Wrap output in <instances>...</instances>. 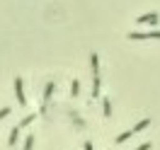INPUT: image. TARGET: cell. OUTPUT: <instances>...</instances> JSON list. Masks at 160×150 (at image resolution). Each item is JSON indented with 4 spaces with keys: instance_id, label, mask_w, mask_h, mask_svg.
Segmentation results:
<instances>
[{
    "instance_id": "cell-7",
    "label": "cell",
    "mask_w": 160,
    "mask_h": 150,
    "mask_svg": "<svg viewBox=\"0 0 160 150\" xmlns=\"http://www.w3.org/2000/svg\"><path fill=\"white\" fill-rule=\"evenodd\" d=\"M17 140H20V128H12V131H10V138H8V143H10V145H15Z\"/></svg>"
},
{
    "instance_id": "cell-3",
    "label": "cell",
    "mask_w": 160,
    "mask_h": 150,
    "mask_svg": "<svg viewBox=\"0 0 160 150\" xmlns=\"http://www.w3.org/2000/svg\"><path fill=\"white\" fill-rule=\"evenodd\" d=\"M158 20H160V17L155 15V12H148V15H141L136 22H138V24H146V27H155V24H158Z\"/></svg>"
},
{
    "instance_id": "cell-10",
    "label": "cell",
    "mask_w": 160,
    "mask_h": 150,
    "mask_svg": "<svg viewBox=\"0 0 160 150\" xmlns=\"http://www.w3.org/2000/svg\"><path fill=\"white\" fill-rule=\"evenodd\" d=\"M34 119H37V114H27V116H24V119L20 121V126H29V123H32Z\"/></svg>"
},
{
    "instance_id": "cell-9",
    "label": "cell",
    "mask_w": 160,
    "mask_h": 150,
    "mask_svg": "<svg viewBox=\"0 0 160 150\" xmlns=\"http://www.w3.org/2000/svg\"><path fill=\"white\" fill-rule=\"evenodd\" d=\"M131 136H133V128H131V131H124V133H119V136H117V143H124V140H129Z\"/></svg>"
},
{
    "instance_id": "cell-8",
    "label": "cell",
    "mask_w": 160,
    "mask_h": 150,
    "mask_svg": "<svg viewBox=\"0 0 160 150\" xmlns=\"http://www.w3.org/2000/svg\"><path fill=\"white\" fill-rule=\"evenodd\" d=\"M102 109H104V116L109 119V116H112V102H109V97H107V99L102 102Z\"/></svg>"
},
{
    "instance_id": "cell-12",
    "label": "cell",
    "mask_w": 160,
    "mask_h": 150,
    "mask_svg": "<svg viewBox=\"0 0 160 150\" xmlns=\"http://www.w3.org/2000/svg\"><path fill=\"white\" fill-rule=\"evenodd\" d=\"M34 148V136H27V140H24V148L22 150H32Z\"/></svg>"
},
{
    "instance_id": "cell-4",
    "label": "cell",
    "mask_w": 160,
    "mask_h": 150,
    "mask_svg": "<svg viewBox=\"0 0 160 150\" xmlns=\"http://www.w3.org/2000/svg\"><path fill=\"white\" fill-rule=\"evenodd\" d=\"M100 85H102L100 73H92V97H100Z\"/></svg>"
},
{
    "instance_id": "cell-6",
    "label": "cell",
    "mask_w": 160,
    "mask_h": 150,
    "mask_svg": "<svg viewBox=\"0 0 160 150\" xmlns=\"http://www.w3.org/2000/svg\"><path fill=\"white\" fill-rule=\"evenodd\" d=\"M150 126V119H141L138 123H136V126H133V133H138V131H146Z\"/></svg>"
},
{
    "instance_id": "cell-5",
    "label": "cell",
    "mask_w": 160,
    "mask_h": 150,
    "mask_svg": "<svg viewBox=\"0 0 160 150\" xmlns=\"http://www.w3.org/2000/svg\"><path fill=\"white\" fill-rule=\"evenodd\" d=\"M53 90H56V85H53V82H46V87H44V104H46V102L51 99Z\"/></svg>"
},
{
    "instance_id": "cell-2",
    "label": "cell",
    "mask_w": 160,
    "mask_h": 150,
    "mask_svg": "<svg viewBox=\"0 0 160 150\" xmlns=\"http://www.w3.org/2000/svg\"><path fill=\"white\" fill-rule=\"evenodd\" d=\"M15 97H17V104H20V107H27V97H24V82H22V78H15Z\"/></svg>"
},
{
    "instance_id": "cell-11",
    "label": "cell",
    "mask_w": 160,
    "mask_h": 150,
    "mask_svg": "<svg viewBox=\"0 0 160 150\" xmlns=\"http://www.w3.org/2000/svg\"><path fill=\"white\" fill-rule=\"evenodd\" d=\"M78 92H80V82H78V80H73V82H70V94L75 97Z\"/></svg>"
},
{
    "instance_id": "cell-1",
    "label": "cell",
    "mask_w": 160,
    "mask_h": 150,
    "mask_svg": "<svg viewBox=\"0 0 160 150\" xmlns=\"http://www.w3.org/2000/svg\"><path fill=\"white\" fill-rule=\"evenodd\" d=\"M129 39L131 41H143V39H160V31H129Z\"/></svg>"
},
{
    "instance_id": "cell-14",
    "label": "cell",
    "mask_w": 160,
    "mask_h": 150,
    "mask_svg": "<svg viewBox=\"0 0 160 150\" xmlns=\"http://www.w3.org/2000/svg\"><path fill=\"white\" fill-rule=\"evenodd\" d=\"M136 150H150V143H143V145H138Z\"/></svg>"
},
{
    "instance_id": "cell-13",
    "label": "cell",
    "mask_w": 160,
    "mask_h": 150,
    "mask_svg": "<svg viewBox=\"0 0 160 150\" xmlns=\"http://www.w3.org/2000/svg\"><path fill=\"white\" fill-rule=\"evenodd\" d=\"M8 114H10V107H5V109H0V119H5Z\"/></svg>"
}]
</instances>
